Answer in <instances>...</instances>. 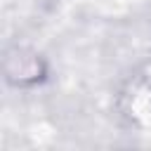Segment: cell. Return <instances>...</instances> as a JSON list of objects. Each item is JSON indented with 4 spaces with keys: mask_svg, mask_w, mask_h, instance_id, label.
I'll return each mask as SVG.
<instances>
[{
    "mask_svg": "<svg viewBox=\"0 0 151 151\" xmlns=\"http://www.w3.org/2000/svg\"><path fill=\"white\" fill-rule=\"evenodd\" d=\"M2 71H5V78H7L9 85H14V87H33V85L45 80L47 66H45V59L35 50L12 47V50L5 52Z\"/></svg>",
    "mask_w": 151,
    "mask_h": 151,
    "instance_id": "1",
    "label": "cell"
}]
</instances>
